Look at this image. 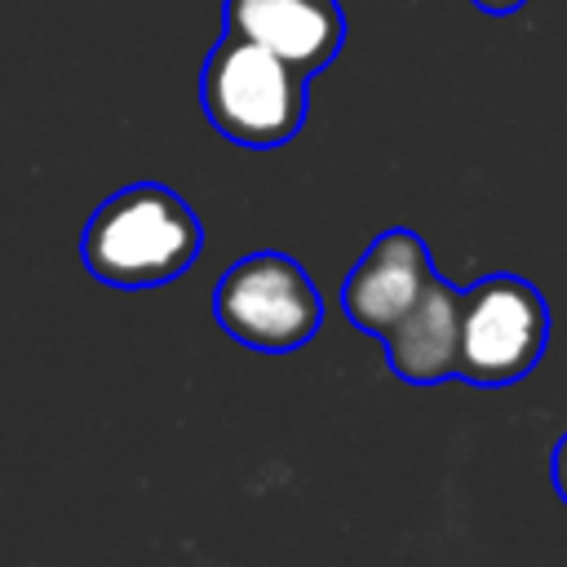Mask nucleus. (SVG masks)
<instances>
[{
    "mask_svg": "<svg viewBox=\"0 0 567 567\" xmlns=\"http://www.w3.org/2000/svg\"><path fill=\"white\" fill-rule=\"evenodd\" d=\"M204 248V226L190 204L159 186L133 182L97 204L80 235V257L106 288H159L177 279Z\"/></svg>",
    "mask_w": 567,
    "mask_h": 567,
    "instance_id": "nucleus-1",
    "label": "nucleus"
},
{
    "mask_svg": "<svg viewBox=\"0 0 567 567\" xmlns=\"http://www.w3.org/2000/svg\"><path fill=\"white\" fill-rule=\"evenodd\" d=\"M306 80H310L306 71H297L266 44L226 31L204 62L199 102L221 137L248 151H275L292 142L297 128L306 124V106H310Z\"/></svg>",
    "mask_w": 567,
    "mask_h": 567,
    "instance_id": "nucleus-2",
    "label": "nucleus"
},
{
    "mask_svg": "<svg viewBox=\"0 0 567 567\" xmlns=\"http://www.w3.org/2000/svg\"><path fill=\"white\" fill-rule=\"evenodd\" d=\"M213 315L248 350L284 354V350L306 346L319 332L323 297L292 257L252 252L217 279Z\"/></svg>",
    "mask_w": 567,
    "mask_h": 567,
    "instance_id": "nucleus-3",
    "label": "nucleus"
},
{
    "mask_svg": "<svg viewBox=\"0 0 567 567\" xmlns=\"http://www.w3.org/2000/svg\"><path fill=\"white\" fill-rule=\"evenodd\" d=\"M549 341V306L518 275H487L461 292V363L474 385H509L527 377Z\"/></svg>",
    "mask_w": 567,
    "mask_h": 567,
    "instance_id": "nucleus-4",
    "label": "nucleus"
},
{
    "mask_svg": "<svg viewBox=\"0 0 567 567\" xmlns=\"http://www.w3.org/2000/svg\"><path fill=\"white\" fill-rule=\"evenodd\" d=\"M434 279L425 239L416 230H385L368 244V252L354 261V270L346 275L341 288V306L350 315L354 328L385 337L421 297V288Z\"/></svg>",
    "mask_w": 567,
    "mask_h": 567,
    "instance_id": "nucleus-5",
    "label": "nucleus"
},
{
    "mask_svg": "<svg viewBox=\"0 0 567 567\" xmlns=\"http://www.w3.org/2000/svg\"><path fill=\"white\" fill-rule=\"evenodd\" d=\"M221 22L306 75L323 71L346 44V13L337 0H226Z\"/></svg>",
    "mask_w": 567,
    "mask_h": 567,
    "instance_id": "nucleus-6",
    "label": "nucleus"
},
{
    "mask_svg": "<svg viewBox=\"0 0 567 567\" xmlns=\"http://www.w3.org/2000/svg\"><path fill=\"white\" fill-rule=\"evenodd\" d=\"M385 341V359L394 368V377L412 381V385H434L456 377L461 363V292L447 279H430L421 288V297L412 301V310L381 337Z\"/></svg>",
    "mask_w": 567,
    "mask_h": 567,
    "instance_id": "nucleus-7",
    "label": "nucleus"
},
{
    "mask_svg": "<svg viewBox=\"0 0 567 567\" xmlns=\"http://www.w3.org/2000/svg\"><path fill=\"white\" fill-rule=\"evenodd\" d=\"M554 487H558V496L567 501V434H563L558 447H554Z\"/></svg>",
    "mask_w": 567,
    "mask_h": 567,
    "instance_id": "nucleus-8",
    "label": "nucleus"
},
{
    "mask_svg": "<svg viewBox=\"0 0 567 567\" xmlns=\"http://www.w3.org/2000/svg\"><path fill=\"white\" fill-rule=\"evenodd\" d=\"M474 9H483V13H514V9H523L527 0H470Z\"/></svg>",
    "mask_w": 567,
    "mask_h": 567,
    "instance_id": "nucleus-9",
    "label": "nucleus"
}]
</instances>
